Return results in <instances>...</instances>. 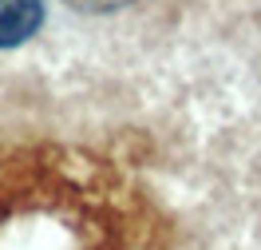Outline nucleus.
Wrapping results in <instances>:
<instances>
[{
    "label": "nucleus",
    "mask_w": 261,
    "mask_h": 250,
    "mask_svg": "<svg viewBox=\"0 0 261 250\" xmlns=\"http://www.w3.org/2000/svg\"><path fill=\"white\" fill-rule=\"evenodd\" d=\"M44 0H0V48H20L44 28Z\"/></svg>",
    "instance_id": "obj_1"
},
{
    "label": "nucleus",
    "mask_w": 261,
    "mask_h": 250,
    "mask_svg": "<svg viewBox=\"0 0 261 250\" xmlns=\"http://www.w3.org/2000/svg\"><path fill=\"white\" fill-rule=\"evenodd\" d=\"M64 4L83 12V16H111V12H123V8L139 4V0H64Z\"/></svg>",
    "instance_id": "obj_2"
}]
</instances>
